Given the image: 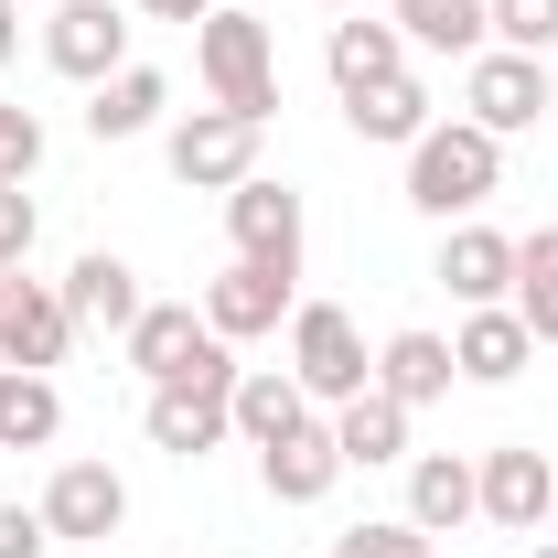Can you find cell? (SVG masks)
Segmentation results:
<instances>
[{"label": "cell", "mask_w": 558, "mask_h": 558, "mask_svg": "<svg viewBox=\"0 0 558 558\" xmlns=\"http://www.w3.org/2000/svg\"><path fill=\"white\" fill-rule=\"evenodd\" d=\"M236 376H247V365H236V344H226V333H215V344L194 354L183 376H161V387H150V409H140L150 451H172V462H205L215 440L236 429Z\"/></svg>", "instance_id": "cell-1"}, {"label": "cell", "mask_w": 558, "mask_h": 558, "mask_svg": "<svg viewBox=\"0 0 558 558\" xmlns=\"http://www.w3.org/2000/svg\"><path fill=\"white\" fill-rule=\"evenodd\" d=\"M494 183H505V140L473 130V119H429V130L409 140V205L418 215H484Z\"/></svg>", "instance_id": "cell-2"}, {"label": "cell", "mask_w": 558, "mask_h": 558, "mask_svg": "<svg viewBox=\"0 0 558 558\" xmlns=\"http://www.w3.org/2000/svg\"><path fill=\"white\" fill-rule=\"evenodd\" d=\"M194 65H205L215 108H236V119H279V54H269V22H258V11H226V0H215L205 33H194Z\"/></svg>", "instance_id": "cell-3"}, {"label": "cell", "mask_w": 558, "mask_h": 558, "mask_svg": "<svg viewBox=\"0 0 558 558\" xmlns=\"http://www.w3.org/2000/svg\"><path fill=\"white\" fill-rule=\"evenodd\" d=\"M290 376H301V398H323V409H344V398L376 387V354H365L344 301H301V312H290Z\"/></svg>", "instance_id": "cell-4"}, {"label": "cell", "mask_w": 558, "mask_h": 558, "mask_svg": "<svg viewBox=\"0 0 558 558\" xmlns=\"http://www.w3.org/2000/svg\"><path fill=\"white\" fill-rule=\"evenodd\" d=\"M558 108V86H548V54H505V44H484L473 65H462V119L494 140H515V130H537Z\"/></svg>", "instance_id": "cell-5"}, {"label": "cell", "mask_w": 558, "mask_h": 558, "mask_svg": "<svg viewBox=\"0 0 558 558\" xmlns=\"http://www.w3.org/2000/svg\"><path fill=\"white\" fill-rule=\"evenodd\" d=\"M258 140L269 119H236V108H194V119H172V183H194V194H236L247 172H258Z\"/></svg>", "instance_id": "cell-6"}, {"label": "cell", "mask_w": 558, "mask_h": 558, "mask_svg": "<svg viewBox=\"0 0 558 558\" xmlns=\"http://www.w3.org/2000/svg\"><path fill=\"white\" fill-rule=\"evenodd\" d=\"M473 505H484L505 537H537L558 515V462L537 451V440H494L484 462H473Z\"/></svg>", "instance_id": "cell-7"}, {"label": "cell", "mask_w": 558, "mask_h": 558, "mask_svg": "<svg viewBox=\"0 0 558 558\" xmlns=\"http://www.w3.org/2000/svg\"><path fill=\"white\" fill-rule=\"evenodd\" d=\"M75 344V312H65V279H22V269H0V365H65Z\"/></svg>", "instance_id": "cell-8"}, {"label": "cell", "mask_w": 558, "mask_h": 558, "mask_svg": "<svg viewBox=\"0 0 558 558\" xmlns=\"http://www.w3.org/2000/svg\"><path fill=\"white\" fill-rule=\"evenodd\" d=\"M226 236H236V258H247V269L301 279V194H290V183L247 172V183L226 194Z\"/></svg>", "instance_id": "cell-9"}, {"label": "cell", "mask_w": 558, "mask_h": 558, "mask_svg": "<svg viewBox=\"0 0 558 558\" xmlns=\"http://www.w3.org/2000/svg\"><path fill=\"white\" fill-rule=\"evenodd\" d=\"M44 65L75 75V86L119 75V65H130V22H119V0H54V22H44Z\"/></svg>", "instance_id": "cell-10"}, {"label": "cell", "mask_w": 558, "mask_h": 558, "mask_svg": "<svg viewBox=\"0 0 558 558\" xmlns=\"http://www.w3.org/2000/svg\"><path fill=\"white\" fill-rule=\"evenodd\" d=\"M440 290H451L462 312L515 301V236H505V226H451V236H440Z\"/></svg>", "instance_id": "cell-11"}, {"label": "cell", "mask_w": 558, "mask_h": 558, "mask_svg": "<svg viewBox=\"0 0 558 558\" xmlns=\"http://www.w3.org/2000/svg\"><path fill=\"white\" fill-rule=\"evenodd\" d=\"M44 526H54V537H119V526H130V484H119L108 462H54Z\"/></svg>", "instance_id": "cell-12"}, {"label": "cell", "mask_w": 558, "mask_h": 558, "mask_svg": "<svg viewBox=\"0 0 558 558\" xmlns=\"http://www.w3.org/2000/svg\"><path fill=\"white\" fill-rule=\"evenodd\" d=\"M258 484H269V505H323V494L344 484V451H333V418H301L290 440H269V451H258Z\"/></svg>", "instance_id": "cell-13"}, {"label": "cell", "mask_w": 558, "mask_h": 558, "mask_svg": "<svg viewBox=\"0 0 558 558\" xmlns=\"http://www.w3.org/2000/svg\"><path fill=\"white\" fill-rule=\"evenodd\" d=\"M290 290H301V279L247 269V258H236L226 279H205V333H226V344H247V333H279V312H301Z\"/></svg>", "instance_id": "cell-14"}, {"label": "cell", "mask_w": 558, "mask_h": 558, "mask_svg": "<svg viewBox=\"0 0 558 558\" xmlns=\"http://www.w3.org/2000/svg\"><path fill=\"white\" fill-rule=\"evenodd\" d=\"M65 312H75V333H130L150 301H140V269H130V258L86 247V258L65 269Z\"/></svg>", "instance_id": "cell-15"}, {"label": "cell", "mask_w": 558, "mask_h": 558, "mask_svg": "<svg viewBox=\"0 0 558 558\" xmlns=\"http://www.w3.org/2000/svg\"><path fill=\"white\" fill-rule=\"evenodd\" d=\"M526 354H537V333L515 323V301H494V312H462V333H451V365H462L473 387H505V376H526Z\"/></svg>", "instance_id": "cell-16"}, {"label": "cell", "mask_w": 558, "mask_h": 558, "mask_svg": "<svg viewBox=\"0 0 558 558\" xmlns=\"http://www.w3.org/2000/svg\"><path fill=\"white\" fill-rule=\"evenodd\" d=\"M409 418L387 387H365V398H344L333 409V451H344V473H376V462H409Z\"/></svg>", "instance_id": "cell-17"}, {"label": "cell", "mask_w": 558, "mask_h": 558, "mask_svg": "<svg viewBox=\"0 0 558 558\" xmlns=\"http://www.w3.org/2000/svg\"><path fill=\"white\" fill-rule=\"evenodd\" d=\"M119 344H130V365L150 376V387H161V376H183V365H194L215 333H205V312H194V301H150V312H140Z\"/></svg>", "instance_id": "cell-18"}, {"label": "cell", "mask_w": 558, "mask_h": 558, "mask_svg": "<svg viewBox=\"0 0 558 558\" xmlns=\"http://www.w3.org/2000/svg\"><path fill=\"white\" fill-rule=\"evenodd\" d=\"M161 108H172V75H161V65H119V75L86 86V130H97V140H140Z\"/></svg>", "instance_id": "cell-19"}, {"label": "cell", "mask_w": 558, "mask_h": 558, "mask_svg": "<svg viewBox=\"0 0 558 558\" xmlns=\"http://www.w3.org/2000/svg\"><path fill=\"white\" fill-rule=\"evenodd\" d=\"M451 376H462V365H451V344H440V333H418V323L376 344V387H387L398 409H429V398H451Z\"/></svg>", "instance_id": "cell-20"}, {"label": "cell", "mask_w": 558, "mask_h": 558, "mask_svg": "<svg viewBox=\"0 0 558 558\" xmlns=\"http://www.w3.org/2000/svg\"><path fill=\"white\" fill-rule=\"evenodd\" d=\"M462 515H484V505H473V462H462V451H418L409 462V526L418 537H451Z\"/></svg>", "instance_id": "cell-21"}, {"label": "cell", "mask_w": 558, "mask_h": 558, "mask_svg": "<svg viewBox=\"0 0 558 558\" xmlns=\"http://www.w3.org/2000/svg\"><path fill=\"white\" fill-rule=\"evenodd\" d=\"M323 65H333V86H387V75H409V33H398V22H365V11H354V22H333V44H323Z\"/></svg>", "instance_id": "cell-22"}, {"label": "cell", "mask_w": 558, "mask_h": 558, "mask_svg": "<svg viewBox=\"0 0 558 558\" xmlns=\"http://www.w3.org/2000/svg\"><path fill=\"white\" fill-rule=\"evenodd\" d=\"M312 418V398H301V376H279V365H247L236 376V440L247 451H269V440H290Z\"/></svg>", "instance_id": "cell-23"}, {"label": "cell", "mask_w": 558, "mask_h": 558, "mask_svg": "<svg viewBox=\"0 0 558 558\" xmlns=\"http://www.w3.org/2000/svg\"><path fill=\"white\" fill-rule=\"evenodd\" d=\"M344 119H354V140H387V150H409V140L429 130V86H418V75L354 86V97H344Z\"/></svg>", "instance_id": "cell-24"}, {"label": "cell", "mask_w": 558, "mask_h": 558, "mask_svg": "<svg viewBox=\"0 0 558 558\" xmlns=\"http://www.w3.org/2000/svg\"><path fill=\"white\" fill-rule=\"evenodd\" d=\"M54 429H65L54 376H33V365H0V451H44Z\"/></svg>", "instance_id": "cell-25"}, {"label": "cell", "mask_w": 558, "mask_h": 558, "mask_svg": "<svg viewBox=\"0 0 558 558\" xmlns=\"http://www.w3.org/2000/svg\"><path fill=\"white\" fill-rule=\"evenodd\" d=\"M387 22L409 33V44H429V54H484V0H387Z\"/></svg>", "instance_id": "cell-26"}, {"label": "cell", "mask_w": 558, "mask_h": 558, "mask_svg": "<svg viewBox=\"0 0 558 558\" xmlns=\"http://www.w3.org/2000/svg\"><path fill=\"white\" fill-rule=\"evenodd\" d=\"M515 323H526L537 344H558V226L515 236Z\"/></svg>", "instance_id": "cell-27"}, {"label": "cell", "mask_w": 558, "mask_h": 558, "mask_svg": "<svg viewBox=\"0 0 558 558\" xmlns=\"http://www.w3.org/2000/svg\"><path fill=\"white\" fill-rule=\"evenodd\" d=\"M505 54H558V0H484Z\"/></svg>", "instance_id": "cell-28"}, {"label": "cell", "mask_w": 558, "mask_h": 558, "mask_svg": "<svg viewBox=\"0 0 558 558\" xmlns=\"http://www.w3.org/2000/svg\"><path fill=\"white\" fill-rule=\"evenodd\" d=\"M333 558H440V548L418 537L409 515H365V526H344V537H333Z\"/></svg>", "instance_id": "cell-29"}, {"label": "cell", "mask_w": 558, "mask_h": 558, "mask_svg": "<svg viewBox=\"0 0 558 558\" xmlns=\"http://www.w3.org/2000/svg\"><path fill=\"white\" fill-rule=\"evenodd\" d=\"M33 161H44V119H33V108H11V97H0V183H22V172H33Z\"/></svg>", "instance_id": "cell-30"}, {"label": "cell", "mask_w": 558, "mask_h": 558, "mask_svg": "<svg viewBox=\"0 0 558 558\" xmlns=\"http://www.w3.org/2000/svg\"><path fill=\"white\" fill-rule=\"evenodd\" d=\"M33 236H44L33 194H22V183H0V269H22V258H33Z\"/></svg>", "instance_id": "cell-31"}, {"label": "cell", "mask_w": 558, "mask_h": 558, "mask_svg": "<svg viewBox=\"0 0 558 558\" xmlns=\"http://www.w3.org/2000/svg\"><path fill=\"white\" fill-rule=\"evenodd\" d=\"M44 548H54L44 505H0V558H44Z\"/></svg>", "instance_id": "cell-32"}, {"label": "cell", "mask_w": 558, "mask_h": 558, "mask_svg": "<svg viewBox=\"0 0 558 558\" xmlns=\"http://www.w3.org/2000/svg\"><path fill=\"white\" fill-rule=\"evenodd\" d=\"M140 11H150V22H205L215 0H140Z\"/></svg>", "instance_id": "cell-33"}, {"label": "cell", "mask_w": 558, "mask_h": 558, "mask_svg": "<svg viewBox=\"0 0 558 558\" xmlns=\"http://www.w3.org/2000/svg\"><path fill=\"white\" fill-rule=\"evenodd\" d=\"M11 54H22V11L0 0V75H11Z\"/></svg>", "instance_id": "cell-34"}, {"label": "cell", "mask_w": 558, "mask_h": 558, "mask_svg": "<svg viewBox=\"0 0 558 558\" xmlns=\"http://www.w3.org/2000/svg\"><path fill=\"white\" fill-rule=\"evenodd\" d=\"M312 11H354V0H312Z\"/></svg>", "instance_id": "cell-35"}, {"label": "cell", "mask_w": 558, "mask_h": 558, "mask_svg": "<svg viewBox=\"0 0 558 558\" xmlns=\"http://www.w3.org/2000/svg\"><path fill=\"white\" fill-rule=\"evenodd\" d=\"M526 558H558V537H548V548H526Z\"/></svg>", "instance_id": "cell-36"}, {"label": "cell", "mask_w": 558, "mask_h": 558, "mask_svg": "<svg viewBox=\"0 0 558 558\" xmlns=\"http://www.w3.org/2000/svg\"><path fill=\"white\" fill-rule=\"evenodd\" d=\"M548 462H558V451H548Z\"/></svg>", "instance_id": "cell-37"}]
</instances>
